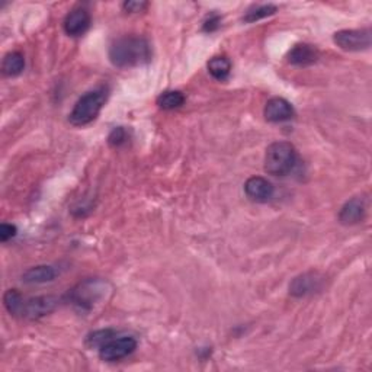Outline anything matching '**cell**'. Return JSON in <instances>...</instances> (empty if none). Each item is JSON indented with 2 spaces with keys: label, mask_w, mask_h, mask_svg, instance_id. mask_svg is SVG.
<instances>
[{
  "label": "cell",
  "mask_w": 372,
  "mask_h": 372,
  "mask_svg": "<svg viewBox=\"0 0 372 372\" xmlns=\"http://www.w3.org/2000/svg\"><path fill=\"white\" fill-rule=\"evenodd\" d=\"M109 60L115 67L130 69L152 60V47L143 37H123L109 47Z\"/></svg>",
  "instance_id": "cell-1"
},
{
  "label": "cell",
  "mask_w": 372,
  "mask_h": 372,
  "mask_svg": "<svg viewBox=\"0 0 372 372\" xmlns=\"http://www.w3.org/2000/svg\"><path fill=\"white\" fill-rule=\"evenodd\" d=\"M108 99V89L107 87H98L94 91L85 94L73 107L69 121L74 127H83L95 121L98 115L100 114L103 105Z\"/></svg>",
  "instance_id": "cell-2"
},
{
  "label": "cell",
  "mask_w": 372,
  "mask_h": 372,
  "mask_svg": "<svg viewBox=\"0 0 372 372\" xmlns=\"http://www.w3.org/2000/svg\"><path fill=\"white\" fill-rule=\"evenodd\" d=\"M296 161L295 147L288 141H275L266 148L265 172L272 176H287Z\"/></svg>",
  "instance_id": "cell-3"
},
{
  "label": "cell",
  "mask_w": 372,
  "mask_h": 372,
  "mask_svg": "<svg viewBox=\"0 0 372 372\" xmlns=\"http://www.w3.org/2000/svg\"><path fill=\"white\" fill-rule=\"evenodd\" d=\"M111 291V287L107 281L102 279H87L74 288L70 292L71 303L80 310L89 311L92 310L100 301L107 300V294Z\"/></svg>",
  "instance_id": "cell-4"
},
{
  "label": "cell",
  "mask_w": 372,
  "mask_h": 372,
  "mask_svg": "<svg viewBox=\"0 0 372 372\" xmlns=\"http://www.w3.org/2000/svg\"><path fill=\"white\" fill-rule=\"evenodd\" d=\"M137 349V340L132 336H115L99 348V358L105 362H116L127 358Z\"/></svg>",
  "instance_id": "cell-5"
},
{
  "label": "cell",
  "mask_w": 372,
  "mask_h": 372,
  "mask_svg": "<svg viewBox=\"0 0 372 372\" xmlns=\"http://www.w3.org/2000/svg\"><path fill=\"white\" fill-rule=\"evenodd\" d=\"M369 29H342L333 35L336 46L345 51H365L371 47Z\"/></svg>",
  "instance_id": "cell-6"
},
{
  "label": "cell",
  "mask_w": 372,
  "mask_h": 372,
  "mask_svg": "<svg viewBox=\"0 0 372 372\" xmlns=\"http://www.w3.org/2000/svg\"><path fill=\"white\" fill-rule=\"evenodd\" d=\"M58 305V299L53 295H42L35 296V299H29L24 301L21 317L28 320H38L41 317H46L50 312L55 310Z\"/></svg>",
  "instance_id": "cell-7"
},
{
  "label": "cell",
  "mask_w": 372,
  "mask_h": 372,
  "mask_svg": "<svg viewBox=\"0 0 372 372\" xmlns=\"http://www.w3.org/2000/svg\"><path fill=\"white\" fill-rule=\"evenodd\" d=\"M324 285V276L319 272H305L300 276L294 278L290 285V294L296 299H303V296L316 294L321 291Z\"/></svg>",
  "instance_id": "cell-8"
},
{
  "label": "cell",
  "mask_w": 372,
  "mask_h": 372,
  "mask_svg": "<svg viewBox=\"0 0 372 372\" xmlns=\"http://www.w3.org/2000/svg\"><path fill=\"white\" fill-rule=\"evenodd\" d=\"M89 26H91V13L85 8H76L69 12L63 22L64 33L70 37L83 35Z\"/></svg>",
  "instance_id": "cell-9"
},
{
  "label": "cell",
  "mask_w": 372,
  "mask_h": 372,
  "mask_svg": "<svg viewBox=\"0 0 372 372\" xmlns=\"http://www.w3.org/2000/svg\"><path fill=\"white\" fill-rule=\"evenodd\" d=\"M294 115L292 105L284 98H272L265 107V118L269 123H285L294 118Z\"/></svg>",
  "instance_id": "cell-10"
},
{
  "label": "cell",
  "mask_w": 372,
  "mask_h": 372,
  "mask_svg": "<svg viewBox=\"0 0 372 372\" xmlns=\"http://www.w3.org/2000/svg\"><path fill=\"white\" fill-rule=\"evenodd\" d=\"M245 192L251 201L267 202L274 197V185L262 176H253L246 181Z\"/></svg>",
  "instance_id": "cell-11"
},
{
  "label": "cell",
  "mask_w": 372,
  "mask_h": 372,
  "mask_svg": "<svg viewBox=\"0 0 372 372\" xmlns=\"http://www.w3.org/2000/svg\"><path fill=\"white\" fill-rule=\"evenodd\" d=\"M366 202L362 197H355L349 200L339 213V221L344 226H355L365 218Z\"/></svg>",
  "instance_id": "cell-12"
},
{
  "label": "cell",
  "mask_w": 372,
  "mask_h": 372,
  "mask_svg": "<svg viewBox=\"0 0 372 372\" xmlns=\"http://www.w3.org/2000/svg\"><path fill=\"white\" fill-rule=\"evenodd\" d=\"M319 50L311 46V44H296L294 48L290 50L287 60L292 66H299V67H307L315 64L319 60Z\"/></svg>",
  "instance_id": "cell-13"
},
{
  "label": "cell",
  "mask_w": 372,
  "mask_h": 372,
  "mask_svg": "<svg viewBox=\"0 0 372 372\" xmlns=\"http://www.w3.org/2000/svg\"><path fill=\"white\" fill-rule=\"evenodd\" d=\"M57 276V271L50 265H38L34 267H29L28 271L24 272L22 281L29 285H38V284H47V282L54 281Z\"/></svg>",
  "instance_id": "cell-14"
},
{
  "label": "cell",
  "mask_w": 372,
  "mask_h": 372,
  "mask_svg": "<svg viewBox=\"0 0 372 372\" xmlns=\"http://www.w3.org/2000/svg\"><path fill=\"white\" fill-rule=\"evenodd\" d=\"M25 69V58L21 53L18 51H12L8 53L2 62V71L5 76L8 78H15L19 76V74Z\"/></svg>",
  "instance_id": "cell-15"
},
{
  "label": "cell",
  "mask_w": 372,
  "mask_h": 372,
  "mask_svg": "<svg viewBox=\"0 0 372 372\" xmlns=\"http://www.w3.org/2000/svg\"><path fill=\"white\" fill-rule=\"evenodd\" d=\"M208 71H210V74L215 80L222 82L230 76L231 63H230L229 58L224 55L213 57L211 60L208 62Z\"/></svg>",
  "instance_id": "cell-16"
},
{
  "label": "cell",
  "mask_w": 372,
  "mask_h": 372,
  "mask_svg": "<svg viewBox=\"0 0 372 372\" xmlns=\"http://www.w3.org/2000/svg\"><path fill=\"white\" fill-rule=\"evenodd\" d=\"M185 95L179 91H166L159 95L157 98V105L161 109L166 111H172V109H177L181 108L185 103Z\"/></svg>",
  "instance_id": "cell-17"
},
{
  "label": "cell",
  "mask_w": 372,
  "mask_h": 372,
  "mask_svg": "<svg viewBox=\"0 0 372 372\" xmlns=\"http://www.w3.org/2000/svg\"><path fill=\"white\" fill-rule=\"evenodd\" d=\"M278 10V8L275 5H258L250 8L246 15L243 17V21L247 24H253L258 22L260 19H265L267 17H272Z\"/></svg>",
  "instance_id": "cell-18"
},
{
  "label": "cell",
  "mask_w": 372,
  "mask_h": 372,
  "mask_svg": "<svg viewBox=\"0 0 372 372\" xmlns=\"http://www.w3.org/2000/svg\"><path fill=\"white\" fill-rule=\"evenodd\" d=\"M24 301V296L17 290H9L3 295V304L12 316H21Z\"/></svg>",
  "instance_id": "cell-19"
},
{
  "label": "cell",
  "mask_w": 372,
  "mask_h": 372,
  "mask_svg": "<svg viewBox=\"0 0 372 372\" xmlns=\"http://www.w3.org/2000/svg\"><path fill=\"white\" fill-rule=\"evenodd\" d=\"M118 333L112 329H105V330H98L95 333H92L91 336L87 337V345L91 348H100L103 344H107L108 340H111L112 337H115Z\"/></svg>",
  "instance_id": "cell-20"
},
{
  "label": "cell",
  "mask_w": 372,
  "mask_h": 372,
  "mask_svg": "<svg viewBox=\"0 0 372 372\" xmlns=\"http://www.w3.org/2000/svg\"><path fill=\"white\" fill-rule=\"evenodd\" d=\"M127 140V132L123 127H118V128H114L109 134V137H108V141L111 145L114 147H120L121 144H124Z\"/></svg>",
  "instance_id": "cell-21"
},
{
  "label": "cell",
  "mask_w": 372,
  "mask_h": 372,
  "mask_svg": "<svg viewBox=\"0 0 372 372\" xmlns=\"http://www.w3.org/2000/svg\"><path fill=\"white\" fill-rule=\"evenodd\" d=\"M15 236H17V227L15 226L8 224V222H3V224L0 226V240H2L3 243L10 240Z\"/></svg>",
  "instance_id": "cell-22"
},
{
  "label": "cell",
  "mask_w": 372,
  "mask_h": 372,
  "mask_svg": "<svg viewBox=\"0 0 372 372\" xmlns=\"http://www.w3.org/2000/svg\"><path fill=\"white\" fill-rule=\"evenodd\" d=\"M147 6H148L147 2H125V3L123 5L124 10L128 12V13H139V12H143Z\"/></svg>",
  "instance_id": "cell-23"
},
{
  "label": "cell",
  "mask_w": 372,
  "mask_h": 372,
  "mask_svg": "<svg viewBox=\"0 0 372 372\" xmlns=\"http://www.w3.org/2000/svg\"><path fill=\"white\" fill-rule=\"evenodd\" d=\"M218 26H220V17H218V15H213V17L208 18V21L204 24V29L208 33L215 31Z\"/></svg>",
  "instance_id": "cell-24"
}]
</instances>
